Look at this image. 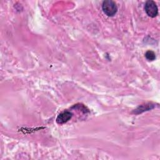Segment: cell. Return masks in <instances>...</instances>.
Returning a JSON list of instances; mask_svg holds the SVG:
<instances>
[{
    "mask_svg": "<svg viewBox=\"0 0 160 160\" xmlns=\"http://www.w3.org/2000/svg\"><path fill=\"white\" fill-rule=\"evenodd\" d=\"M145 56L146 58L147 59H148L149 61H153L156 58V56H155V53L152 51H148L146 54H145Z\"/></svg>",
    "mask_w": 160,
    "mask_h": 160,
    "instance_id": "obj_4",
    "label": "cell"
},
{
    "mask_svg": "<svg viewBox=\"0 0 160 160\" xmlns=\"http://www.w3.org/2000/svg\"><path fill=\"white\" fill-rule=\"evenodd\" d=\"M102 9L103 12L108 16H113L118 11V7L116 2L112 0H106L103 1Z\"/></svg>",
    "mask_w": 160,
    "mask_h": 160,
    "instance_id": "obj_1",
    "label": "cell"
},
{
    "mask_svg": "<svg viewBox=\"0 0 160 160\" xmlns=\"http://www.w3.org/2000/svg\"><path fill=\"white\" fill-rule=\"evenodd\" d=\"M71 112H70L69 111H64L58 116L56 118V122L58 124H63L69 121L71 118Z\"/></svg>",
    "mask_w": 160,
    "mask_h": 160,
    "instance_id": "obj_3",
    "label": "cell"
},
{
    "mask_svg": "<svg viewBox=\"0 0 160 160\" xmlns=\"http://www.w3.org/2000/svg\"><path fill=\"white\" fill-rule=\"evenodd\" d=\"M145 11L151 18H154L158 15V9L154 1L149 0L146 1L144 6Z\"/></svg>",
    "mask_w": 160,
    "mask_h": 160,
    "instance_id": "obj_2",
    "label": "cell"
}]
</instances>
